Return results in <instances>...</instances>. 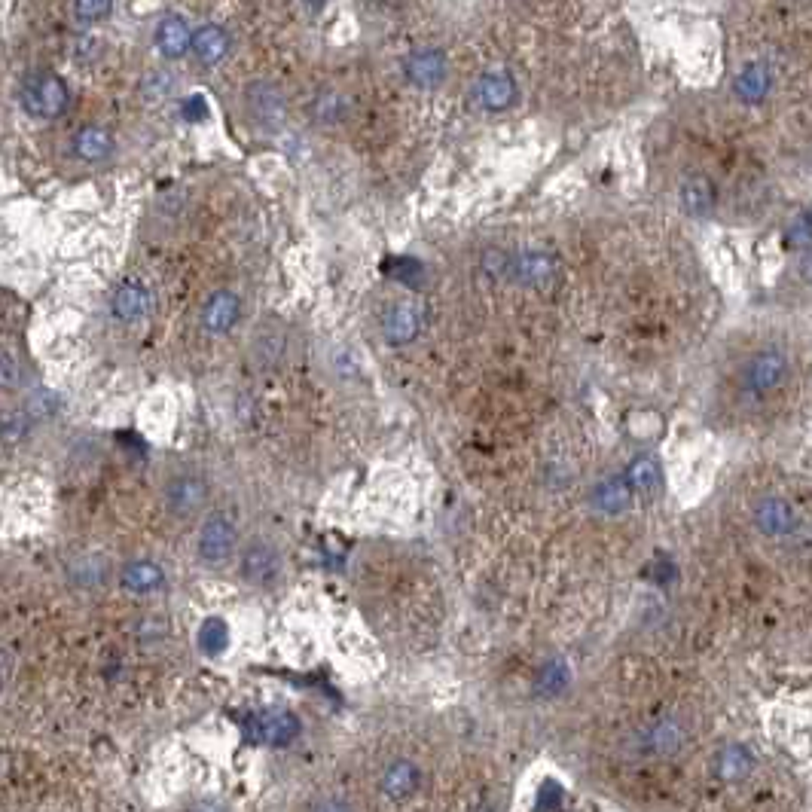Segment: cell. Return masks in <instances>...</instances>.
<instances>
[{
    "mask_svg": "<svg viewBox=\"0 0 812 812\" xmlns=\"http://www.w3.org/2000/svg\"><path fill=\"white\" fill-rule=\"evenodd\" d=\"M123 587L129 590V593H153V590H159L162 584H165V574H162V568L156 565V562H150V559H135V562H129L126 568H123Z\"/></svg>",
    "mask_w": 812,
    "mask_h": 812,
    "instance_id": "obj_23",
    "label": "cell"
},
{
    "mask_svg": "<svg viewBox=\"0 0 812 812\" xmlns=\"http://www.w3.org/2000/svg\"><path fill=\"white\" fill-rule=\"evenodd\" d=\"M22 107L37 120H55L68 107V86L62 77L37 71L22 83Z\"/></svg>",
    "mask_w": 812,
    "mask_h": 812,
    "instance_id": "obj_4",
    "label": "cell"
},
{
    "mask_svg": "<svg viewBox=\"0 0 812 812\" xmlns=\"http://www.w3.org/2000/svg\"><path fill=\"white\" fill-rule=\"evenodd\" d=\"M745 388L754 394H767L776 391L785 379H788V358L776 348H767V352H758L748 364H745Z\"/></svg>",
    "mask_w": 812,
    "mask_h": 812,
    "instance_id": "obj_6",
    "label": "cell"
},
{
    "mask_svg": "<svg viewBox=\"0 0 812 812\" xmlns=\"http://www.w3.org/2000/svg\"><path fill=\"white\" fill-rule=\"evenodd\" d=\"M425 327V309L413 300L394 303L385 315H382V336L391 345H406L413 342Z\"/></svg>",
    "mask_w": 812,
    "mask_h": 812,
    "instance_id": "obj_9",
    "label": "cell"
},
{
    "mask_svg": "<svg viewBox=\"0 0 812 812\" xmlns=\"http://www.w3.org/2000/svg\"><path fill=\"white\" fill-rule=\"evenodd\" d=\"M239 553V532L226 513H208L196 535V556L208 568H223Z\"/></svg>",
    "mask_w": 812,
    "mask_h": 812,
    "instance_id": "obj_2",
    "label": "cell"
},
{
    "mask_svg": "<svg viewBox=\"0 0 812 812\" xmlns=\"http://www.w3.org/2000/svg\"><path fill=\"white\" fill-rule=\"evenodd\" d=\"M422 782V773L413 761H394L388 764V770L382 773V791L394 800H403V797H410L416 794Z\"/></svg>",
    "mask_w": 812,
    "mask_h": 812,
    "instance_id": "obj_19",
    "label": "cell"
},
{
    "mask_svg": "<svg viewBox=\"0 0 812 812\" xmlns=\"http://www.w3.org/2000/svg\"><path fill=\"white\" fill-rule=\"evenodd\" d=\"M565 684H568V666H565L562 660H550V663L541 669V675H538V690L547 693V696L559 693Z\"/></svg>",
    "mask_w": 812,
    "mask_h": 812,
    "instance_id": "obj_29",
    "label": "cell"
},
{
    "mask_svg": "<svg viewBox=\"0 0 812 812\" xmlns=\"http://www.w3.org/2000/svg\"><path fill=\"white\" fill-rule=\"evenodd\" d=\"M342 113H345V104H342V95H336V92H327V95H321V98L312 104V116H315L318 123H324V126L339 123V120H342Z\"/></svg>",
    "mask_w": 812,
    "mask_h": 812,
    "instance_id": "obj_28",
    "label": "cell"
},
{
    "mask_svg": "<svg viewBox=\"0 0 812 812\" xmlns=\"http://www.w3.org/2000/svg\"><path fill=\"white\" fill-rule=\"evenodd\" d=\"M797 275H800L803 284L812 287V245L800 254V260H797Z\"/></svg>",
    "mask_w": 812,
    "mask_h": 812,
    "instance_id": "obj_33",
    "label": "cell"
},
{
    "mask_svg": "<svg viewBox=\"0 0 812 812\" xmlns=\"http://www.w3.org/2000/svg\"><path fill=\"white\" fill-rule=\"evenodd\" d=\"M290 348H294V336H290V327L281 318H260L257 321L251 342H248V352L260 370L284 367L290 358Z\"/></svg>",
    "mask_w": 812,
    "mask_h": 812,
    "instance_id": "obj_3",
    "label": "cell"
},
{
    "mask_svg": "<svg viewBox=\"0 0 812 812\" xmlns=\"http://www.w3.org/2000/svg\"><path fill=\"white\" fill-rule=\"evenodd\" d=\"M156 46L168 58H181L193 46V34H190L187 22L181 16H165L156 28Z\"/></svg>",
    "mask_w": 812,
    "mask_h": 812,
    "instance_id": "obj_20",
    "label": "cell"
},
{
    "mask_svg": "<svg viewBox=\"0 0 812 812\" xmlns=\"http://www.w3.org/2000/svg\"><path fill=\"white\" fill-rule=\"evenodd\" d=\"M678 196H681V208L690 217H706L715 208V187L709 178H687Z\"/></svg>",
    "mask_w": 812,
    "mask_h": 812,
    "instance_id": "obj_24",
    "label": "cell"
},
{
    "mask_svg": "<svg viewBox=\"0 0 812 812\" xmlns=\"http://www.w3.org/2000/svg\"><path fill=\"white\" fill-rule=\"evenodd\" d=\"M379 4H400V0H379Z\"/></svg>",
    "mask_w": 812,
    "mask_h": 812,
    "instance_id": "obj_34",
    "label": "cell"
},
{
    "mask_svg": "<svg viewBox=\"0 0 812 812\" xmlns=\"http://www.w3.org/2000/svg\"><path fill=\"white\" fill-rule=\"evenodd\" d=\"M681 742H684V730H681V724L672 721V718L657 721V724L648 730V736H645V748H648L651 754H675V751L681 748Z\"/></svg>",
    "mask_w": 812,
    "mask_h": 812,
    "instance_id": "obj_26",
    "label": "cell"
},
{
    "mask_svg": "<svg viewBox=\"0 0 812 812\" xmlns=\"http://www.w3.org/2000/svg\"><path fill=\"white\" fill-rule=\"evenodd\" d=\"M754 770V758H751V751L745 745H727L718 751V758H715V773L721 782H742L745 776H751Z\"/></svg>",
    "mask_w": 812,
    "mask_h": 812,
    "instance_id": "obj_21",
    "label": "cell"
},
{
    "mask_svg": "<svg viewBox=\"0 0 812 812\" xmlns=\"http://www.w3.org/2000/svg\"><path fill=\"white\" fill-rule=\"evenodd\" d=\"M785 242H788V248H800V251H806V248L812 245V217H809V214L797 217V220L788 226Z\"/></svg>",
    "mask_w": 812,
    "mask_h": 812,
    "instance_id": "obj_31",
    "label": "cell"
},
{
    "mask_svg": "<svg viewBox=\"0 0 812 812\" xmlns=\"http://www.w3.org/2000/svg\"><path fill=\"white\" fill-rule=\"evenodd\" d=\"M632 486L626 477H611V480H602L593 492V507L605 516H617L623 513L629 504H632Z\"/></svg>",
    "mask_w": 812,
    "mask_h": 812,
    "instance_id": "obj_18",
    "label": "cell"
},
{
    "mask_svg": "<svg viewBox=\"0 0 812 812\" xmlns=\"http://www.w3.org/2000/svg\"><path fill=\"white\" fill-rule=\"evenodd\" d=\"M199 648L205 651V654H211V657H217V654H223L226 651V645H229V629H226V623L220 620V617H208L202 626H199Z\"/></svg>",
    "mask_w": 812,
    "mask_h": 812,
    "instance_id": "obj_27",
    "label": "cell"
},
{
    "mask_svg": "<svg viewBox=\"0 0 812 812\" xmlns=\"http://www.w3.org/2000/svg\"><path fill=\"white\" fill-rule=\"evenodd\" d=\"M229 52V34L220 25H199L193 31V55L202 65H217Z\"/></svg>",
    "mask_w": 812,
    "mask_h": 812,
    "instance_id": "obj_17",
    "label": "cell"
},
{
    "mask_svg": "<svg viewBox=\"0 0 812 812\" xmlns=\"http://www.w3.org/2000/svg\"><path fill=\"white\" fill-rule=\"evenodd\" d=\"M513 98H516V83L504 71L483 74L477 80V86H474V101L483 110H504V107L513 104Z\"/></svg>",
    "mask_w": 812,
    "mask_h": 812,
    "instance_id": "obj_14",
    "label": "cell"
},
{
    "mask_svg": "<svg viewBox=\"0 0 812 812\" xmlns=\"http://www.w3.org/2000/svg\"><path fill=\"white\" fill-rule=\"evenodd\" d=\"M239 577L251 587H272L275 580L281 577L284 571V559H281V550L266 541V538H251L245 541V547L239 550Z\"/></svg>",
    "mask_w": 812,
    "mask_h": 812,
    "instance_id": "obj_5",
    "label": "cell"
},
{
    "mask_svg": "<svg viewBox=\"0 0 812 812\" xmlns=\"http://www.w3.org/2000/svg\"><path fill=\"white\" fill-rule=\"evenodd\" d=\"M245 107L260 129H278L284 123V95L272 83H251L245 92Z\"/></svg>",
    "mask_w": 812,
    "mask_h": 812,
    "instance_id": "obj_10",
    "label": "cell"
},
{
    "mask_svg": "<svg viewBox=\"0 0 812 812\" xmlns=\"http://www.w3.org/2000/svg\"><path fill=\"white\" fill-rule=\"evenodd\" d=\"M239 318H242V297L232 294V290H214V294L205 300L202 315H199L205 333H211V336L232 333L239 324Z\"/></svg>",
    "mask_w": 812,
    "mask_h": 812,
    "instance_id": "obj_7",
    "label": "cell"
},
{
    "mask_svg": "<svg viewBox=\"0 0 812 812\" xmlns=\"http://www.w3.org/2000/svg\"><path fill=\"white\" fill-rule=\"evenodd\" d=\"M406 77L422 89H434L446 80V58L437 49H419L406 58Z\"/></svg>",
    "mask_w": 812,
    "mask_h": 812,
    "instance_id": "obj_15",
    "label": "cell"
},
{
    "mask_svg": "<svg viewBox=\"0 0 812 812\" xmlns=\"http://www.w3.org/2000/svg\"><path fill=\"white\" fill-rule=\"evenodd\" d=\"M110 312L116 321H123V324H138L144 321L150 312H153V294H150V287L138 284V281H126L116 287V294L110 300Z\"/></svg>",
    "mask_w": 812,
    "mask_h": 812,
    "instance_id": "obj_11",
    "label": "cell"
},
{
    "mask_svg": "<svg viewBox=\"0 0 812 812\" xmlns=\"http://www.w3.org/2000/svg\"><path fill=\"white\" fill-rule=\"evenodd\" d=\"M113 147H116V141L104 126H83L74 135V153L83 162H104L113 156Z\"/></svg>",
    "mask_w": 812,
    "mask_h": 812,
    "instance_id": "obj_16",
    "label": "cell"
},
{
    "mask_svg": "<svg viewBox=\"0 0 812 812\" xmlns=\"http://www.w3.org/2000/svg\"><path fill=\"white\" fill-rule=\"evenodd\" d=\"M297 733H300V721L294 715H284V712L260 715L248 724V736L263 745H287Z\"/></svg>",
    "mask_w": 812,
    "mask_h": 812,
    "instance_id": "obj_13",
    "label": "cell"
},
{
    "mask_svg": "<svg viewBox=\"0 0 812 812\" xmlns=\"http://www.w3.org/2000/svg\"><path fill=\"white\" fill-rule=\"evenodd\" d=\"M211 501V486L199 471H174L165 483H162V504L165 513L178 522H190L199 519L205 513Z\"/></svg>",
    "mask_w": 812,
    "mask_h": 812,
    "instance_id": "obj_1",
    "label": "cell"
},
{
    "mask_svg": "<svg viewBox=\"0 0 812 812\" xmlns=\"http://www.w3.org/2000/svg\"><path fill=\"white\" fill-rule=\"evenodd\" d=\"M754 526H758L767 538H782V535H791L794 526H797V516H794V507L785 501V498H764L754 510Z\"/></svg>",
    "mask_w": 812,
    "mask_h": 812,
    "instance_id": "obj_12",
    "label": "cell"
},
{
    "mask_svg": "<svg viewBox=\"0 0 812 812\" xmlns=\"http://www.w3.org/2000/svg\"><path fill=\"white\" fill-rule=\"evenodd\" d=\"M626 480L629 486L638 492V495H657L660 492V483H663V471H660V461L651 458V455H638L629 461L626 468Z\"/></svg>",
    "mask_w": 812,
    "mask_h": 812,
    "instance_id": "obj_22",
    "label": "cell"
},
{
    "mask_svg": "<svg viewBox=\"0 0 812 812\" xmlns=\"http://www.w3.org/2000/svg\"><path fill=\"white\" fill-rule=\"evenodd\" d=\"M110 7H113V0H74V16L83 25H95L110 16Z\"/></svg>",
    "mask_w": 812,
    "mask_h": 812,
    "instance_id": "obj_30",
    "label": "cell"
},
{
    "mask_svg": "<svg viewBox=\"0 0 812 812\" xmlns=\"http://www.w3.org/2000/svg\"><path fill=\"white\" fill-rule=\"evenodd\" d=\"M25 376H22V361L16 358L13 348H7L4 352V388L13 391V388H22Z\"/></svg>",
    "mask_w": 812,
    "mask_h": 812,
    "instance_id": "obj_32",
    "label": "cell"
},
{
    "mask_svg": "<svg viewBox=\"0 0 812 812\" xmlns=\"http://www.w3.org/2000/svg\"><path fill=\"white\" fill-rule=\"evenodd\" d=\"M770 71L764 65H748L742 68V74L733 83V92L745 101V104H758L767 92H770Z\"/></svg>",
    "mask_w": 812,
    "mask_h": 812,
    "instance_id": "obj_25",
    "label": "cell"
},
{
    "mask_svg": "<svg viewBox=\"0 0 812 812\" xmlns=\"http://www.w3.org/2000/svg\"><path fill=\"white\" fill-rule=\"evenodd\" d=\"M504 275L526 287H550L556 278V260L544 251H519L516 257L504 260Z\"/></svg>",
    "mask_w": 812,
    "mask_h": 812,
    "instance_id": "obj_8",
    "label": "cell"
}]
</instances>
